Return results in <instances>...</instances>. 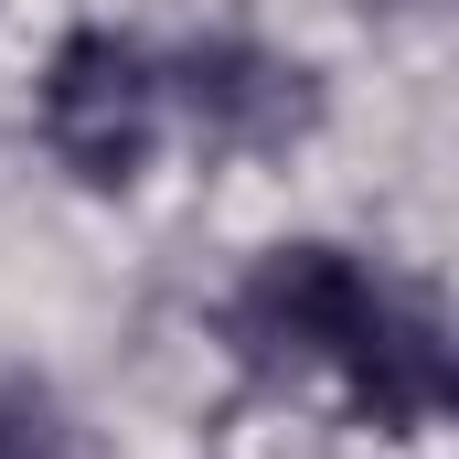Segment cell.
I'll use <instances>...</instances> for the list:
<instances>
[{"mask_svg":"<svg viewBox=\"0 0 459 459\" xmlns=\"http://www.w3.org/2000/svg\"><path fill=\"white\" fill-rule=\"evenodd\" d=\"M225 321H235L246 363H289V374L342 385V406L374 417L385 438H428L449 417V332H438V310L406 278H385L374 256L332 246V235L267 246L246 267V289L225 299Z\"/></svg>","mask_w":459,"mask_h":459,"instance_id":"cell-1","label":"cell"},{"mask_svg":"<svg viewBox=\"0 0 459 459\" xmlns=\"http://www.w3.org/2000/svg\"><path fill=\"white\" fill-rule=\"evenodd\" d=\"M32 128H43V150L75 171V182H139L150 160H160V139H171V65L139 43V32H108V22H86V32H65L54 43V65H43V86H32Z\"/></svg>","mask_w":459,"mask_h":459,"instance_id":"cell-2","label":"cell"},{"mask_svg":"<svg viewBox=\"0 0 459 459\" xmlns=\"http://www.w3.org/2000/svg\"><path fill=\"white\" fill-rule=\"evenodd\" d=\"M160 65H171V117H193L214 150H278L310 128V65L267 43H193Z\"/></svg>","mask_w":459,"mask_h":459,"instance_id":"cell-3","label":"cell"},{"mask_svg":"<svg viewBox=\"0 0 459 459\" xmlns=\"http://www.w3.org/2000/svg\"><path fill=\"white\" fill-rule=\"evenodd\" d=\"M0 459H32V428H22L11 406H0Z\"/></svg>","mask_w":459,"mask_h":459,"instance_id":"cell-4","label":"cell"}]
</instances>
